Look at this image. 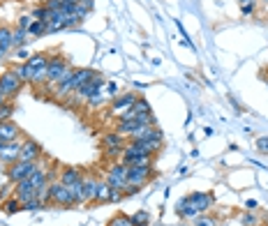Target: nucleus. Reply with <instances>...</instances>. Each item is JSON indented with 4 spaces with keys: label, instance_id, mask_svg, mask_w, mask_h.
Returning a JSON list of instances; mask_svg holds the SVG:
<instances>
[{
    "label": "nucleus",
    "instance_id": "f257e3e1",
    "mask_svg": "<svg viewBox=\"0 0 268 226\" xmlns=\"http://www.w3.org/2000/svg\"><path fill=\"white\" fill-rule=\"evenodd\" d=\"M51 203V206H61V208H74V199L69 194V187L63 185L61 180H51L47 187V199H44V206Z\"/></svg>",
    "mask_w": 268,
    "mask_h": 226
},
{
    "label": "nucleus",
    "instance_id": "f03ea898",
    "mask_svg": "<svg viewBox=\"0 0 268 226\" xmlns=\"http://www.w3.org/2000/svg\"><path fill=\"white\" fill-rule=\"evenodd\" d=\"M26 67H28V83L40 86L42 81H47L49 54H33L26 60Z\"/></svg>",
    "mask_w": 268,
    "mask_h": 226
},
{
    "label": "nucleus",
    "instance_id": "7ed1b4c3",
    "mask_svg": "<svg viewBox=\"0 0 268 226\" xmlns=\"http://www.w3.org/2000/svg\"><path fill=\"white\" fill-rule=\"evenodd\" d=\"M40 169V162H21L16 160L14 164H9L7 167V182L9 185H16V182H21V180H28L30 175H33L35 171Z\"/></svg>",
    "mask_w": 268,
    "mask_h": 226
},
{
    "label": "nucleus",
    "instance_id": "20e7f679",
    "mask_svg": "<svg viewBox=\"0 0 268 226\" xmlns=\"http://www.w3.org/2000/svg\"><path fill=\"white\" fill-rule=\"evenodd\" d=\"M67 69H72V62L63 56H54V58H49V67H47V83L51 88H56V83L63 79V74Z\"/></svg>",
    "mask_w": 268,
    "mask_h": 226
},
{
    "label": "nucleus",
    "instance_id": "39448f33",
    "mask_svg": "<svg viewBox=\"0 0 268 226\" xmlns=\"http://www.w3.org/2000/svg\"><path fill=\"white\" fill-rule=\"evenodd\" d=\"M111 189H125L128 187V164H123V162H116L114 167L107 171V178H104Z\"/></svg>",
    "mask_w": 268,
    "mask_h": 226
},
{
    "label": "nucleus",
    "instance_id": "423d86ee",
    "mask_svg": "<svg viewBox=\"0 0 268 226\" xmlns=\"http://www.w3.org/2000/svg\"><path fill=\"white\" fill-rule=\"evenodd\" d=\"M153 178H155L153 164H146V167H128V185L143 187Z\"/></svg>",
    "mask_w": 268,
    "mask_h": 226
},
{
    "label": "nucleus",
    "instance_id": "0eeeda50",
    "mask_svg": "<svg viewBox=\"0 0 268 226\" xmlns=\"http://www.w3.org/2000/svg\"><path fill=\"white\" fill-rule=\"evenodd\" d=\"M107 83V79L102 76V74H95L93 79L88 81V83H83L81 88H76L74 90V95H76V100H83V102H88L93 95H97V93H102V86Z\"/></svg>",
    "mask_w": 268,
    "mask_h": 226
},
{
    "label": "nucleus",
    "instance_id": "6e6552de",
    "mask_svg": "<svg viewBox=\"0 0 268 226\" xmlns=\"http://www.w3.org/2000/svg\"><path fill=\"white\" fill-rule=\"evenodd\" d=\"M0 86H2V90H5L7 97L14 100V97L23 90V81H21L19 76L12 72V69H5V72L0 74Z\"/></svg>",
    "mask_w": 268,
    "mask_h": 226
},
{
    "label": "nucleus",
    "instance_id": "1a4fd4ad",
    "mask_svg": "<svg viewBox=\"0 0 268 226\" xmlns=\"http://www.w3.org/2000/svg\"><path fill=\"white\" fill-rule=\"evenodd\" d=\"M42 157V146L33 139H26L21 143V150H19V160L21 162H40Z\"/></svg>",
    "mask_w": 268,
    "mask_h": 226
},
{
    "label": "nucleus",
    "instance_id": "9d476101",
    "mask_svg": "<svg viewBox=\"0 0 268 226\" xmlns=\"http://www.w3.org/2000/svg\"><path fill=\"white\" fill-rule=\"evenodd\" d=\"M141 95L136 93H123V95H116L114 100H111V107H109V111L111 113H123V111H128L130 107H132L134 102L139 100Z\"/></svg>",
    "mask_w": 268,
    "mask_h": 226
},
{
    "label": "nucleus",
    "instance_id": "9b49d317",
    "mask_svg": "<svg viewBox=\"0 0 268 226\" xmlns=\"http://www.w3.org/2000/svg\"><path fill=\"white\" fill-rule=\"evenodd\" d=\"M188 199L192 201V206L199 210V215L201 213H208V210L215 206V196L210 192H192Z\"/></svg>",
    "mask_w": 268,
    "mask_h": 226
},
{
    "label": "nucleus",
    "instance_id": "f8f14e48",
    "mask_svg": "<svg viewBox=\"0 0 268 226\" xmlns=\"http://www.w3.org/2000/svg\"><path fill=\"white\" fill-rule=\"evenodd\" d=\"M12 196H16L21 203H26V201H30V199H35V196H37V189L33 187V182H30V180H21V182H16V185H14V194H12Z\"/></svg>",
    "mask_w": 268,
    "mask_h": 226
},
{
    "label": "nucleus",
    "instance_id": "ddd939ff",
    "mask_svg": "<svg viewBox=\"0 0 268 226\" xmlns=\"http://www.w3.org/2000/svg\"><path fill=\"white\" fill-rule=\"evenodd\" d=\"M14 49V42H12V28L5 26V23H0V60L7 58V56L12 54Z\"/></svg>",
    "mask_w": 268,
    "mask_h": 226
},
{
    "label": "nucleus",
    "instance_id": "4468645a",
    "mask_svg": "<svg viewBox=\"0 0 268 226\" xmlns=\"http://www.w3.org/2000/svg\"><path fill=\"white\" fill-rule=\"evenodd\" d=\"M97 189H100V178L86 175L83 178V199H86V203H97Z\"/></svg>",
    "mask_w": 268,
    "mask_h": 226
},
{
    "label": "nucleus",
    "instance_id": "2eb2a0df",
    "mask_svg": "<svg viewBox=\"0 0 268 226\" xmlns=\"http://www.w3.org/2000/svg\"><path fill=\"white\" fill-rule=\"evenodd\" d=\"M176 215H178L181 220H197V217H199V210H197V208L192 206V201L185 196V199H181L176 203Z\"/></svg>",
    "mask_w": 268,
    "mask_h": 226
},
{
    "label": "nucleus",
    "instance_id": "dca6fc26",
    "mask_svg": "<svg viewBox=\"0 0 268 226\" xmlns=\"http://www.w3.org/2000/svg\"><path fill=\"white\" fill-rule=\"evenodd\" d=\"M95 69H90V67H74V72H72V90H76V88H81L83 83H88V81L95 76Z\"/></svg>",
    "mask_w": 268,
    "mask_h": 226
},
{
    "label": "nucleus",
    "instance_id": "f3484780",
    "mask_svg": "<svg viewBox=\"0 0 268 226\" xmlns=\"http://www.w3.org/2000/svg\"><path fill=\"white\" fill-rule=\"evenodd\" d=\"M19 150H21V141H9V143H5V148H2V153H0V160L5 162L7 167L9 164H14V162L19 160Z\"/></svg>",
    "mask_w": 268,
    "mask_h": 226
},
{
    "label": "nucleus",
    "instance_id": "a211bd4d",
    "mask_svg": "<svg viewBox=\"0 0 268 226\" xmlns=\"http://www.w3.org/2000/svg\"><path fill=\"white\" fill-rule=\"evenodd\" d=\"M19 125H14L12 120H5V122H0V141L2 143H9V141H16L19 139Z\"/></svg>",
    "mask_w": 268,
    "mask_h": 226
},
{
    "label": "nucleus",
    "instance_id": "6ab92c4d",
    "mask_svg": "<svg viewBox=\"0 0 268 226\" xmlns=\"http://www.w3.org/2000/svg\"><path fill=\"white\" fill-rule=\"evenodd\" d=\"M102 146H104V150H111V148H125V136L118 134V132H109V134H104Z\"/></svg>",
    "mask_w": 268,
    "mask_h": 226
},
{
    "label": "nucleus",
    "instance_id": "aec40b11",
    "mask_svg": "<svg viewBox=\"0 0 268 226\" xmlns=\"http://www.w3.org/2000/svg\"><path fill=\"white\" fill-rule=\"evenodd\" d=\"M81 178H83V175H81V171L76 167H65L61 171V178L58 180H61L63 185H72V182H76V180H81Z\"/></svg>",
    "mask_w": 268,
    "mask_h": 226
},
{
    "label": "nucleus",
    "instance_id": "412c9836",
    "mask_svg": "<svg viewBox=\"0 0 268 226\" xmlns=\"http://www.w3.org/2000/svg\"><path fill=\"white\" fill-rule=\"evenodd\" d=\"M67 187H69V194H72V199H74V206L86 203V199H83V178L72 182V185H67Z\"/></svg>",
    "mask_w": 268,
    "mask_h": 226
},
{
    "label": "nucleus",
    "instance_id": "4be33fe9",
    "mask_svg": "<svg viewBox=\"0 0 268 226\" xmlns=\"http://www.w3.org/2000/svg\"><path fill=\"white\" fill-rule=\"evenodd\" d=\"M47 33H49V23L33 19V23L28 28V35H30V37H42V35H47Z\"/></svg>",
    "mask_w": 268,
    "mask_h": 226
},
{
    "label": "nucleus",
    "instance_id": "5701e85b",
    "mask_svg": "<svg viewBox=\"0 0 268 226\" xmlns=\"http://www.w3.org/2000/svg\"><path fill=\"white\" fill-rule=\"evenodd\" d=\"M12 42H14V49H23L28 42V33L21 30V28H12Z\"/></svg>",
    "mask_w": 268,
    "mask_h": 226
},
{
    "label": "nucleus",
    "instance_id": "b1692460",
    "mask_svg": "<svg viewBox=\"0 0 268 226\" xmlns=\"http://www.w3.org/2000/svg\"><path fill=\"white\" fill-rule=\"evenodd\" d=\"M14 111H16V107H14L12 100H7L2 107H0V122H5V120H12Z\"/></svg>",
    "mask_w": 268,
    "mask_h": 226
},
{
    "label": "nucleus",
    "instance_id": "393cba45",
    "mask_svg": "<svg viewBox=\"0 0 268 226\" xmlns=\"http://www.w3.org/2000/svg\"><path fill=\"white\" fill-rule=\"evenodd\" d=\"M2 208H5L7 215H14V213H21V210H23V203H21L16 196H12V199L5 201V206H2Z\"/></svg>",
    "mask_w": 268,
    "mask_h": 226
},
{
    "label": "nucleus",
    "instance_id": "a878e982",
    "mask_svg": "<svg viewBox=\"0 0 268 226\" xmlns=\"http://www.w3.org/2000/svg\"><path fill=\"white\" fill-rule=\"evenodd\" d=\"M259 222H262V217L255 215V210H248V213H243V217H241L243 226H259Z\"/></svg>",
    "mask_w": 268,
    "mask_h": 226
},
{
    "label": "nucleus",
    "instance_id": "bb28decb",
    "mask_svg": "<svg viewBox=\"0 0 268 226\" xmlns=\"http://www.w3.org/2000/svg\"><path fill=\"white\" fill-rule=\"evenodd\" d=\"M109 226H134V222H132V217L130 215H123V213H118L116 217H111V222H109Z\"/></svg>",
    "mask_w": 268,
    "mask_h": 226
},
{
    "label": "nucleus",
    "instance_id": "cd10ccee",
    "mask_svg": "<svg viewBox=\"0 0 268 226\" xmlns=\"http://www.w3.org/2000/svg\"><path fill=\"white\" fill-rule=\"evenodd\" d=\"M9 69H12V72L16 74L21 81H23V83H28V67H26V62H16V65H12Z\"/></svg>",
    "mask_w": 268,
    "mask_h": 226
},
{
    "label": "nucleus",
    "instance_id": "c85d7f7f",
    "mask_svg": "<svg viewBox=\"0 0 268 226\" xmlns=\"http://www.w3.org/2000/svg\"><path fill=\"white\" fill-rule=\"evenodd\" d=\"M132 222H134V226H148V222H150V215H148L146 210H139V213L132 215Z\"/></svg>",
    "mask_w": 268,
    "mask_h": 226
},
{
    "label": "nucleus",
    "instance_id": "c756f323",
    "mask_svg": "<svg viewBox=\"0 0 268 226\" xmlns=\"http://www.w3.org/2000/svg\"><path fill=\"white\" fill-rule=\"evenodd\" d=\"M195 226H217V222H215V217H210V215L201 213L199 217L195 220Z\"/></svg>",
    "mask_w": 268,
    "mask_h": 226
},
{
    "label": "nucleus",
    "instance_id": "7c9ffc66",
    "mask_svg": "<svg viewBox=\"0 0 268 226\" xmlns=\"http://www.w3.org/2000/svg\"><path fill=\"white\" fill-rule=\"evenodd\" d=\"M33 19H35V21H44V23H47L49 9H47L44 5H42V7H35V9H33Z\"/></svg>",
    "mask_w": 268,
    "mask_h": 226
},
{
    "label": "nucleus",
    "instance_id": "2f4dec72",
    "mask_svg": "<svg viewBox=\"0 0 268 226\" xmlns=\"http://www.w3.org/2000/svg\"><path fill=\"white\" fill-rule=\"evenodd\" d=\"M123 199H125L123 189H111V187H109V199H107V203H118V201H123Z\"/></svg>",
    "mask_w": 268,
    "mask_h": 226
},
{
    "label": "nucleus",
    "instance_id": "473e14b6",
    "mask_svg": "<svg viewBox=\"0 0 268 226\" xmlns=\"http://www.w3.org/2000/svg\"><path fill=\"white\" fill-rule=\"evenodd\" d=\"M40 208H44V203H42V199H37V196L23 203V210H30V213H33V210H40Z\"/></svg>",
    "mask_w": 268,
    "mask_h": 226
},
{
    "label": "nucleus",
    "instance_id": "72a5a7b5",
    "mask_svg": "<svg viewBox=\"0 0 268 226\" xmlns=\"http://www.w3.org/2000/svg\"><path fill=\"white\" fill-rule=\"evenodd\" d=\"M104 97H107V95H102V93L93 95V97H90V100L86 102L88 109H97V107H102V102H104Z\"/></svg>",
    "mask_w": 268,
    "mask_h": 226
},
{
    "label": "nucleus",
    "instance_id": "f704fd0d",
    "mask_svg": "<svg viewBox=\"0 0 268 226\" xmlns=\"http://www.w3.org/2000/svg\"><path fill=\"white\" fill-rule=\"evenodd\" d=\"M30 23H33V16H19V21H16V28H21V30H26L28 33V28H30Z\"/></svg>",
    "mask_w": 268,
    "mask_h": 226
},
{
    "label": "nucleus",
    "instance_id": "c9c22d12",
    "mask_svg": "<svg viewBox=\"0 0 268 226\" xmlns=\"http://www.w3.org/2000/svg\"><path fill=\"white\" fill-rule=\"evenodd\" d=\"M141 189H143V187H136V185H128V187H125V189H123V194H125V196H134V194H139Z\"/></svg>",
    "mask_w": 268,
    "mask_h": 226
},
{
    "label": "nucleus",
    "instance_id": "e433bc0d",
    "mask_svg": "<svg viewBox=\"0 0 268 226\" xmlns=\"http://www.w3.org/2000/svg\"><path fill=\"white\" fill-rule=\"evenodd\" d=\"M257 148H259L262 153H268V136H264V139H257Z\"/></svg>",
    "mask_w": 268,
    "mask_h": 226
},
{
    "label": "nucleus",
    "instance_id": "4c0bfd02",
    "mask_svg": "<svg viewBox=\"0 0 268 226\" xmlns=\"http://www.w3.org/2000/svg\"><path fill=\"white\" fill-rule=\"evenodd\" d=\"M16 58H19V62H26L30 58V54H28L26 49H16Z\"/></svg>",
    "mask_w": 268,
    "mask_h": 226
},
{
    "label": "nucleus",
    "instance_id": "58836bf2",
    "mask_svg": "<svg viewBox=\"0 0 268 226\" xmlns=\"http://www.w3.org/2000/svg\"><path fill=\"white\" fill-rule=\"evenodd\" d=\"M116 93H118V86H116V83H107V97H111V100H114Z\"/></svg>",
    "mask_w": 268,
    "mask_h": 226
},
{
    "label": "nucleus",
    "instance_id": "ea45409f",
    "mask_svg": "<svg viewBox=\"0 0 268 226\" xmlns=\"http://www.w3.org/2000/svg\"><path fill=\"white\" fill-rule=\"evenodd\" d=\"M238 5H241V9L243 7H257V0H238Z\"/></svg>",
    "mask_w": 268,
    "mask_h": 226
},
{
    "label": "nucleus",
    "instance_id": "a19ab883",
    "mask_svg": "<svg viewBox=\"0 0 268 226\" xmlns=\"http://www.w3.org/2000/svg\"><path fill=\"white\" fill-rule=\"evenodd\" d=\"M245 208H248V210H257V208H259V203H257L255 199H250V201H245Z\"/></svg>",
    "mask_w": 268,
    "mask_h": 226
},
{
    "label": "nucleus",
    "instance_id": "79ce46f5",
    "mask_svg": "<svg viewBox=\"0 0 268 226\" xmlns=\"http://www.w3.org/2000/svg\"><path fill=\"white\" fill-rule=\"evenodd\" d=\"M241 12H243V16H252L255 14V7H243Z\"/></svg>",
    "mask_w": 268,
    "mask_h": 226
},
{
    "label": "nucleus",
    "instance_id": "37998d69",
    "mask_svg": "<svg viewBox=\"0 0 268 226\" xmlns=\"http://www.w3.org/2000/svg\"><path fill=\"white\" fill-rule=\"evenodd\" d=\"M7 100H9V97H7V95H5V90H2V86H0V107H2V104H5Z\"/></svg>",
    "mask_w": 268,
    "mask_h": 226
},
{
    "label": "nucleus",
    "instance_id": "c03bdc74",
    "mask_svg": "<svg viewBox=\"0 0 268 226\" xmlns=\"http://www.w3.org/2000/svg\"><path fill=\"white\" fill-rule=\"evenodd\" d=\"M79 2H83L86 7H90V9H93V2H95V0H79Z\"/></svg>",
    "mask_w": 268,
    "mask_h": 226
},
{
    "label": "nucleus",
    "instance_id": "a18cd8bd",
    "mask_svg": "<svg viewBox=\"0 0 268 226\" xmlns=\"http://www.w3.org/2000/svg\"><path fill=\"white\" fill-rule=\"evenodd\" d=\"M2 148H5V143H2V141H0V153H2Z\"/></svg>",
    "mask_w": 268,
    "mask_h": 226
},
{
    "label": "nucleus",
    "instance_id": "49530a36",
    "mask_svg": "<svg viewBox=\"0 0 268 226\" xmlns=\"http://www.w3.org/2000/svg\"><path fill=\"white\" fill-rule=\"evenodd\" d=\"M264 2H268V0H264Z\"/></svg>",
    "mask_w": 268,
    "mask_h": 226
}]
</instances>
